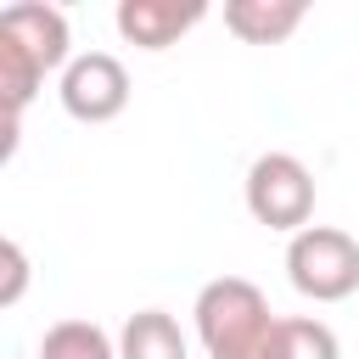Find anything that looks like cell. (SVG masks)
I'll list each match as a JSON object with an SVG mask.
<instances>
[{"instance_id": "6da1fadb", "label": "cell", "mask_w": 359, "mask_h": 359, "mask_svg": "<svg viewBox=\"0 0 359 359\" xmlns=\"http://www.w3.org/2000/svg\"><path fill=\"white\" fill-rule=\"evenodd\" d=\"M196 314V342L208 359H264L269 337L280 325V314L269 309V297L247 280V275H219L196 292L191 303Z\"/></svg>"}, {"instance_id": "7a4b0ae2", "label": "cell", "mask_w": 359, "mask_h": 359, "mask_svg": "<svg viewBox=\"0 0 359 359\" xmlns=\"http://www.w3.org/2000/svg\"><path fill=\"white\" fill-rule=\"evenodd\" d=\"M286 280L309 303H342L359 292V241L337 224H309L286 241Z\"/></svg>"}, {"instance_id": "3957f363", "label": "cell", "mask_w": 359, "mask_h": 359, "mask_svg": "<svg viewBox=\"0 0 359 359\" xmlns=\"http://www.w3.org/2000/svg\"><path fill=\"white\" fill-rule=\"evenodd\" d=\"M241 196H247V213H252L258 224L280 230V236H297V230H309V219H314V174H309V163L292 157V151H264V157H252Z\"/></svg>"}, {"instance_id": "277c9868", "label": "cell", "mask_w": 359, "mask_h": 359, "mask_svg": "<svg viewBox=\"0 0 359 359\" xmlns=\"http://www.w3.org/2000/svg\"><path fill=\"white\" fill-rule=\"evenodd\" d=\"M56 95H62L67 118H79V123H112L129 107V67L112 50H84V56L67 62Z\"/></svg>"}, {"instance_id": "5b68a950", "label": "cell", "mask_w": 359, "mask_h": 359, "mask_svg": "<svg viewBox=\"0 0 359 359\" xmlns=\"http://www.w3.org/2000/svg\"><path fill=\"white\" fill-rule=\"evenodd\" d=\"M0 45L22 50L39 73H67V62H73L67 11L62 6H45V0H17V6L0 11Z\"/></svg>"}, {"instance_id": "8992f818", "label": "cell", "mask_w": 359, "mask_h": 359, "mask_svg": "<svg viewBox=\"0 0 359 359\" xmlns=\"http://www.w3.org/2000/svg\"><path fill=\"white\" fill-rule=\"evenodd\" d=\"M208 17L202 0H118L112 22L135 50H168Z\"/></svg>"}, {"instance_id": "52a82bcc", "label": "cell", "mask_w": 359, "mask_h": 359, "mask_svg": "<svg viewBox=\"0 0 359 359\" xmlns=\"http://www.w3.org/2000/svg\"><path fill=\"white\" fill-rule=\"evenodd\" d=\"M309 6L303 0H230L224 6V28L241 45H280L303 28Z\"/></svg>"}, {"instance_id": "ba28073f", "label": "cell", "mask_w": 359, "mask_h": 359, "mask_svg": "<svg viewBox=\"0 0 359 359\" xmlns=\"http://www.w3.org/2000/svg\"><path fill=\"white\" fill-rule=\"evenodd\" d=\"M118 359H191V348L168 309H135L118 331Z\"/></svg>"}, {"instance_id": "9c48e42d", "label": "cell", "mask_w": 359, "mask_h": 359, "mask_svg": "<svg viewBox=\"0 0 359 359\" xmlns=\"http://www.w3.org/2000/svg\"><path fill=\"white\" fill-rule=\"evenodd\" d=\"M39 359H118V337L95 320H56L39 337Z\"/></svg>"}, {"instance_id": "30bf717a", "label": "cell", "mask_w": 359, "mask_h": 359, "mask_svg": "<svg viewBox=\"0 0 359 359\" xmlns=\"http://www.w3.org/2000/svg\"><path fill=\"white\" fill-rule=\"evenodd\" d=\"M264 359H342V348H337V331L325 320H314V314H280Z\"/></svg>"}, {"instance_id": "8fae6325", "label": "cell", "mask_w": 359, "mask_h": 359, "mask_svg": "<svg viewBox=\"0 0 359 359\" xmlns=\"http://www.w3.org/2000/svg\"><path fill=\"white\" fill-rule=\"evenodd\" d=\"M0 258H6V286H0V309H11V303L22 297V286H28V258H22V247H17V241H6V247H0Z\"/></svg>"}]
</instances>
